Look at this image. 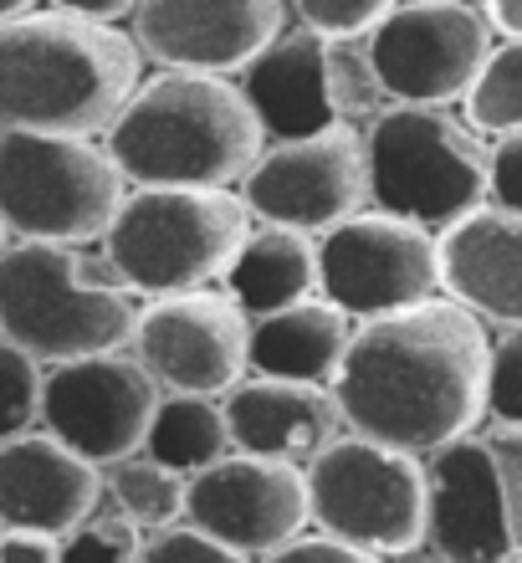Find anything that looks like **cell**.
I'll return each instance as SVG.
<instances>
[{"label": "cell", "mask_w": 522, "mask_h": 563, "mask_svg": "<svg viewBox=\"0 0 522 563\" xmlns=\"http://www.w3.org/2000/svg\"><path fill=\"white\" fill-rule=\"evenodd\" d=\"M225 435L241 456H271V461H313L323 445L338 435V410L329 389L313 385H282V379H236L221 400Z\"/></svg>", "instance_id": "cell-20"}, {"label": "cell", "mask_w": 522, "mask_h": 563, "mask_svg": "<svg viewBox=\"0 0 522 563\" xmlns=\"http://www.w3.org/2000/svg\"><path fill=\"white\" fill-rule=\"evenodd\" d=\"M487 206L522 216V134H502L487 148Z\"/></svg>", "instance_id": "cell-31"}, {"label": "cell", "mask_w": 522, "mask_h": 563, "mask_svg": "<svg viewBox=\"0 0 522 563\" xmlns=\"http://www.w3.org/2000/svg\"><path fill=\"white\" fill-rule=\"evenodd\" d=\"M134 563H252V559L210 543V538H200L195 528H165V533H154L149 543H138Z\"/></svg>", "instance_id": "cell-30"}, {"label": "cell", "mask_w": 522, "mask_h": 563, "mask_svg": "<svg viewBox=\"0 0 522 563\" xmlns=\"http://www.w3.org/2000/svg\"><path fill=\"white\" fill-rule=\"evenodd\" d=\"M308 522L374 559H404L425 543V466L410 451L333 435L308 466Z\"/></svg>", "instance_id": "cell-8"}, {"label": "cell", "mask_w": 522, "mask_h": 563, "mask_svg": "<svg viewBox=\"0 0 522 563\" xmlns=\"http://www.w3.org/2000/svg\"><path fill=\"white\" fill-rule=\"evenodd\" d=\"M108 492H113V507L134 528L165 533V528H179V518H185V476L154 466L144 451L108 466Z\"/></svg>", "instance_id": "cell-25"}, {"label": "cell", "mask_w": 522, "mask_h": 563, "mask_svg": "<svg viewBox=\"0 0 522 563\" xmlns=\"http://www.w3.org/2000/svg\"><path fill=\"white\" fill-rule=\"evenodd\" d=\"M179 522L241 559H267L308 528V476L292 461L231 451L206 472L185 476Z\"/></svg>", "instance_id": "cell-14"}, {"label": "cell", "mask_w": 522, "mask_h": 563, "mask_svg": "<svg viewBox=\"0 0 522 563\" xmlns=\"http://www.w3.org/2000/svg\"><path fill=\"white\" fill-rule=\"evenodd\" d=\"M26 11H36V0H0V21H15Z\"/></svg>", "instance_id": "cell-36"}, {"label": "cell", "mask_w": 522, "mask_h": 563, "mask_svg": "<svg viewBox=\"0 0 522 563\" xmlns=\"http://www.w3.org/2000/svg\"><path fill=\"white\" fill-rule=\"evenodd\" d=\"M138 308L113 282L88 277L73 246L15 241L0 252V339L36 364L119 354L134 339Z\"/></svg>", "instance_id": "cell-4"}, {"label": "cell", "mask_w": 522, "mask_h": 563, "mask_svg": "<svg viewBox=\"0 0 522 563\" xmlns=\"http://www.w3.org/2000/svg\"><path fill=\"white\" fill-rule=\"evenodd\" d=\"M246 312L225 292H175L154 297L149 308H138L134 323V358L144 364L154 385L169 395H225L246 379Z\"/></svg>", "instance_id": "cell-15"}, {"label": "cell", "mask_w": 522, "mask_h": 563, "mask_svg": "<svg viewBox=\"0 0 522 563\" xmlns=\"http://www.w3.org/2000/svg\"><path fill=\"white\" fill-rule=\"evenodd\" d=\"M435 277L446 302L466 308L487 328L522 323V216L477 206L446 231H435Z\"/></svg>", "instance_id": "cell-18"}, {"label": "cell", "mask_w": 522, "mask_h": 563, "mask_svg": "<svg viewBox=\"0 0 522 563\" xmlns=\"http://www.w3.org/2000/svg\"><path fill=\"white\" fill-rule=\"evenodd\" d=\"M481 21L497 42H522V0H481Z\"/></svg>", "instance_id": "cell-35"}, {"label": "cell", "mask_w": 522, "mask_h": 563, "mask_svg": "<svg viewBox=\"0 0 522 563\" xmlns=\"http://www.w3.org/2000/svg\"><path fill=\"white\" fill-rule=\"evenodd\" d=\"M400 563H446V559H435V553H404Z\"/></svg>", "instance_id": "cell-37"}, {"label": "cell", "mask_w": 522, "mask_h": 563, "mask_svg": "<svg viewBox=\"0 0 522 563\" xmlns=\"http://www.w3.org/2000/svg\"><path fill=\"white\" fill-rule=\"evenodd\" d=\"M241 210L277 231H333L338 221L358 216L369 190H364V134L354 123H333L313 139L292 144H267L241 175Z\"/></svg>", "instance_id": "cell-12"}, {"label": "cell", "mask_w": 522, "mask_h": 563, "mask_svg": "<svg viewBox=\"0 0 522 563\" xmlns=\"http://www.w3.org/2000/svg\"><path fill=\"white\" fill-rule=\"evenodd\" d=\"M241 98L252 108L262 148L313 139L333 123H344L338 98H333L329 73V42H318L313 31H282L271 46H262L241 67Z\"/></svg>", "instance_id": "cell-19"}, {"label": "cell", "mask_w": 522, "mask_h": 563, "mask_svg": "<svg viewBox=\"0 0 522 563\" xmlns=\"http://www.w3.org/2000/svg\"><path fill=\"white\" fill-rule=\"evenodd\" d=\"M292 5L318 42H354V36L364 42L400 0H292Z\"/></svg>", "instance_id": "cell-29"}, {"label": "cell", "mask_w": 522, "mask_h": 563, "mask_svg": "<svg viewBox=\"0 0 522 563\" xmlns=\"http://www.w3.org/2000/svg\"><path fill=\"white\" fill-rule=\"evenodd\" d=\"M492 46V26L462 0H404L364 36V62L379 98L404 108H446L462 103Z\"/></svg>", "instance_id": "cell-10"}, {"label": "cell", "mask_w": 522, "mask_h": 563, "mask_svg": "<svg viewBox=\"0 0 522 563\" xmlns=\"http://www.w3.org/2000/svg\"><path fill=\"white\" fill-rule=\"evenodd\" d=\"M492 328L446 297L369 318L348 333L333 374V410L364 441L431 456L481 426Z\"/></svg>", "instance_id": "cell-1"}, {"label": "cell", "mask_w": 522, "mask_h": 563, "mask_svg": "<svg viewBox=\"0 0 522 563\" xmlns=\"http://www.w3.org/2000/svg\"><path fill=\"white\" fill-rule=\"evenodd\" d=\"M425 466V543L446 563H518V430L456 435Z\"/></svg>", "instance_id": "cell-9"}, {"label": "cell", "mask_w": 522, "mask_h": 563, "mask_svg": "<svg viewBox=\"0 0 522 563\" xmlns=\"http://www.w3.org/2000/svg\"><path fill=\"white\" fill-rule=\"evenodd\" d=\"M318 292L348 323L415 308L441 292L435 231L385 216V210H358L318 241Z\"/></svg>", "instance_id": "cell-11"}, {"label": "cell", "mask_w": 522, "mask_h": 563, "mask_svg": "<svg viewBox=\"0 0 522 563\" xmlns=\"http://www.w3.org/2000/svg\"><path fill=\"white\" fill-rule=\"evenodd\" d=\"M348 333L354 323L344 312L329 308L323 297H308V302L246 323V369H256L262 379H282V385L329 389L348 349Z\"/></svg>", "instance_id": "cell-21"}, {"label": "cell", "mask_w": 522, "mask_h": 563, "mask_svg": "<svg viewBox=\"0 0 522 563\" xmlns=\"http://www.w3.org/2000/svg\"><path fill=\"white\" fill-rule=\"evenodd\" d=\"M252 216L231 190H129L103 231L108 267L144 297L200 292L225 277Z\"/></svg>", "instance_id": "cell-5"}, {"label": "cell", "mask_w": 522, "mask_h": 563, "mask_svg": "<svg viewBox=\"0 0 522 563\" xmlns=\"http://www.w3.org/2000/svg\"><path fill=\"white\" fill-rule=\"evenodd\" d=\"M159 405L144 364L134 354H88L42 369V410L36 420L88 466H113L144 451V430Z\"/></svg>", "instance_id": "cell-13"}, {"label": "cell", "mask_w": 522, "mask_h": 563, "mask_svg": "<svg viewBox=\"0 0 522 563\" xmlns=\"http://www.w3.org/2000/svg\"><path fill=\"white\" fill-rule=\"evenodd\" d=\"M364 190L374 210L446 231L487 206V148L446 108H385L364 134Z\"/></svg>", "instance_id": "cell-6"}, {"label": "cell", "mask_w": 522, "mask_h": 563, "mask_svg": "<svg viewBox=\"0 0 522 563\" xmlns=\"http://www.w3.org/2000/svg\"><path fill=\"white\" fill-rule=\"evenodd\" d=\"M144 57L119 26L62 11L0 21V129L21 134H108L129 92L144 82Z\"/></svg>", "instance_id": "cell-2"}, {"label": "cell", "mask_w": 522, "mask_h": 563, "mask_svg": "<svg viewBox=\"0 0 522 563\" xmlns=\"http://www.w3.org/2000/svg\"><path fill=\"white\" fill-rule=\"evenodd\" d=\"M481 416L492 420V430L522 426V333L518 328H502V339H492L487 385H481Z\"/></svg>", "instance_id": "cell-26"}, {"label": "cell", "mask_w": 522, "mask_h": 563, "mask_svg": "<svg viewBox=\"0 0 522 563\" xmlns=\"http://www.w3.org/2000/svg\"><path fill=\"white\" fill-rule=\"evenodd\" d=\"M267 563H385V559H374V553L364 549H348V543H338V538L329 533H298L292 543H282V549H271Z\"/></svg>", "instance_id": "cell-32"}, {"label": "cell", "mask_w": 522, "mask_h": 563, "mask_svg": "<svg viewBox=\"0 0 522 563\" xmlns=\"http://www.w3.org/2000/svg\"><path fill=\"white\" fill-rule=\"evenodd\" d=\"M138 528L123 512H92L67 538H57V563H134Z\"/></svg>", "instance_id": "cell-28"}, {"label": "cell", "mask_w": 522, "mask_h": 563, "mask_svg": "<svg viewBox=\"0 0 522 563\" xmlns=\"http://www.w3.org/2000/svg\"><path fill=\"white\" fill-rule=\"evenodd\" d=\"M0 533H5V528H0Z\"/></svg>", "instance_id": "cell-39"}, {"label": "cell", "mask_w": 522, "mask_h": 563, "mask_svg": "<svg viewBox=\"0 0 522 563\" xmlns=\"http://www.w3.org/2000/svg\"><path fill=\"white\" fill-rule=\"evenodd\" d=\"M42 410V364L21 354L11 339H0V441L26 435Z\"/></svg>", "instance_id": "cell-27"}, {"label": "cell", "mask_w": 522, "mask_h": 563, "mask_svg": "<svg viewBox=\"0 0 522 563\" xmlns=\"http://www.w3.org/2000/svg\"><path fill=\"white\" fill-rule=\"evenodd\" d=\"M0 563H57V538L5 528L0 533Z\"/></svg>", "instance_id": "cell-33"}, {"label": "cell", "mask_w": 522, "mask_h": 563, "mask_svg": "<svg viewBox=\"0 0 522 563\" xmlns=\"http://www.w3.org/2000/svg\"><path fill=\"white\" fill-rule=\"evenodd\" d=\"M123 195L129 185L103 144L0 129V221L11 236L73 252L92 246L103 241Z\"/></svg>", "instance_id": "cell-7"}, {"label": "cell", "mask_w": 522, "mask_h": 563, "mask_svg": "<svg viewBox=\"0 0 522 563\" xmlns=\"http://www.w3.org/2000/svg\"><path fill=\"white\" fill-rule=\"evenodd\" d=\"M103 154L134 190H225L262 154L236 77L159 73L129 92Z\"/></svg>", "instance_id": "cell-3"}, {"label": "cell", "mask_w": 522, "mask_h": 563, "mask_svg": "<svg viewBox=\"0 0 522 563\" xmlns=\"http://www.w3.org/2000/svg\"><path fill=\"white\" fill-rule=\"evenodd\" d=\"M466 129L487 139L522 134V42H497L462 92Z\"/></svg>", "instance_id": "cell-24"}, {"label": "cell", "mask_w": 522, "mask_h": 563, "mask_svg": "<svg viewBox=\"0 0 522 563\" xmlns=\"http://www.w3.org/2000/svg\"><path fill=\"white\" fill-rule=\"evenodd\" d=\"M103 503V472L46 430L0 441V528L67 538Z\"/></svg>", "instance_id": "cell-17"}, {"label": "cell", "mask_w": 522, "mask_h": 563, "mask_svg": "<svg viewBox=\"0 0 522 563\" xmlns=\"http://www.w3.org/2000/svg\"><path fill=\"white\" fill-rule=\"evenodd\" d=\"M144 456L175 476H195L231 456V435H225L221 400L206 395H159L154 420L144 430Z\"/></svg>", "instance_id": "cell-23"}, {"label": "cell", "mask_w": 522, "mask_h": 563, "mask_svg": "<svg viewBox=\"0 0 522 563\" xmlns=\"http://www.w3.org/2000/svg\"><path fill=\"white\" fill-rule=\"evenodd\" d=\"M5 246H11V231H5V221H0V252H5Z\"/></svg>", "instance_id": "cell-38"}, {"label": "cell", "mask_w": 522, "mask_h": 563, "mask_svg": "<svg viewBox=\"0 0 522 563\" xmlns=\"http://www.w3.org/2000/svg\"><path fill=\"white\" fill-rule=\"evenodd\" d=\"M225 297L246 318H267L318 297V241L302 231H246L225 267Z\"/></svg>", "instance_id": "cell-22"}, {"label": "cell", "mask_w": 522, "mask_h": 563, "mask_svg": "<svg viewBox=\"0 0 522 563\" xmlns=\"http://www.w3.org/2000/svg\"><path fill=\"white\" fill-rule=\"evenodd\" d=\"M62 15H77V21H98V26H113L119 15H134V0H52Z\"/></svg>", "instance_id": "cell-34"}, {"label": "cell", "mask_w": 522, "mask_h": 563, "mask_svg": "<svg viewBox=\"0 0 522 563\" xmlns=\"http://www.w3.org/2000/svg\"><path fill=\"white\" fill-rule=\"evenodd\" d=\"M287 31V0H134L138 57L231 77Z\"/></svg>", "instance_id": "cell-16"}]
</instances>
